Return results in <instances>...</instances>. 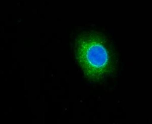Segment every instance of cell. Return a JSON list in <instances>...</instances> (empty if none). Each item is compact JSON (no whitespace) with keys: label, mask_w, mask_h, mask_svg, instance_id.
I'll return each instance as SVG.
<instances>
[{"label":"cell","mask_w":152,"mask_h":124,"mask_svg":"<svg viewBox=\"0 0 152 124\" xmlns=\"http://www.w3.org/2000/svg\"><path fill=\"white\" fill-rule=\"evenodd\" d=\"M75 53L85 78L90 82L102 81L115 71V53L102 33L92 31L81 34L76 39Z\"/></svg>","instance_id":"obj_1"}]
</instances>
